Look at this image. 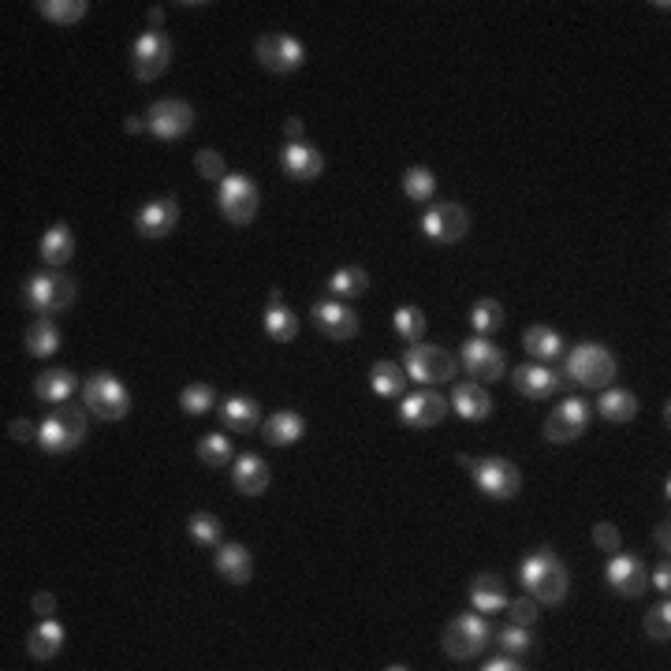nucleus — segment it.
Wrapping results in <instances>:
<instances>
[{
	"instance_id": "nucleus-1",
	"label": "nucleus",
	"mask_w": 671,
	"mask_h": 671,
	"mask_svg": "<svg viewBox=\"0 0 671 671\" xmlns=\"http://www.w3.org/2000/svg\"><path fill=\"white\" fill-rule=\"evenodd\" d=\"M519 578H522V586L530 589V597H534L537 604H545V608L563 604L567 601V593H571L567 563H563L552 548H537V552H530L519 567Z\"/></svg>"
},
{
	"instance_id": "nucleus-2",
	"label": "nucleus",
	"mask_w": 671,
	"mask_h": 671,
	"mask_svg": "<svg viewBox=\"0 0 671 671\" xmlns=\"http://www.w3.org/2000/svg\"><path fill=\"white\" fill-rule=\"evenodd\" d=\"M86 414L75 403H56L53 411L38 422V448L45 455H68L86 440Z\"/></svg>"
},
{
	"instance_id": "nucleus-3",
	"label": "nucleus",
	"mask_w": 671,
	"mask_h": 671,
	"mask_svg": "<svg viewBox=\"0 0 671 671\" xmlns=\"http://www.w3.org/2000/svg\"><path fill=\"white\" fill-rule=\"evenodd\" d=\"M616 373H619L616 355L608 347H601V343H578V347L567 351V370H563L567 384H582V388L601 392V388H608V384L616 381Z\"/></svg>"
},
{
	"instance_id": "nucleus-4",
	"label": "nucleus",
	"mask_w": 671,
	"mask_h": 671,
	"mask_svg": "<svg viewBox=\"0 0 671 671\" xmlns=\"http://www.w3.org/2000/svg\"><path fill=\"white\" fill-rule=\"evenodd\" d=\"M440 642H444V653L452 660H474L485 653V645L493 642V627L481 612H463L444 627Z\"/></svg>"
},
{
	"instance_id": "nucleus-5",
	"label": "nucleus",
	"mask_w": 671,
	"mask_h": 671,
	"mask_svg": "<svg viewBox=\"0 0 671 671\" xmlns=\"http://www.w3.org/2000/svg\"><path fill=\"white\" fill-rule=\"evenodd\" d=\"M403 373L418 381L422 388H433V384H444L455 377V355L452 351H444V347H433V343H411L407 347V355H403Z\"/></svg>"
},
{
	"instance_id": "nucleus-6",
	"label": "nucleus",
	"mask_w": 671,
	"mask_h": 671,
	"mask_svg": "<svg viewBox=\"0 0 671 671\" xmlns=\"http://www.w3.org/2000/svg\"><path fill=\"white\" fill-rule=\"evenodd\" d=\"M23 302H27L38 317L64 314V310H71V302H75V284H71V276H60V273H34L27 284H23Z\"/></svg>"
},
{
	"instance_id": "nucleus-7",
	"label": "nucleus",
	"mask_w": 671,
	"mask_h": 671,
	"mask_svg": "<svg viewBox=\"0 0 671 671\" xmlns=\"http://www.w3.org/2000/svg\"><path fill=\"white\" fill-rule=\"evenodd\" d=\"M83 403H86V411L97 414L101 422H120V418H127V411H131V396H127L124 381L112 377V373H94V377H86Z\"/></svg>"
},
{
	"instance_id": "nucleus-8",
	"label": "nucleus",
	"mask_w": 671,
	"mask_h": 671,
	"mask_svg": "<svg viewBox=\"0 0 671 671\" xmlns=\"http://www.w3.org/2000/svg\"><path fill=\"white\" fill-rule=\"evenodd\" d=\"M258 183L243 172H228V176L217 183V209L224 213L228 224H250V220L258 217Z\"/></svg>"
},
{
	"instance_id": "nucleus-9",
	"label": "nucleus",
	"mask_w": 671,
	"mask_h": 671,
	"mask_svg": "<svg viewBox=\"0 0 671 671\" xmlns=\"http://www.w3.org/2000/svg\"><path fill=\"white\" fill-rule=\"evenodd\" d=\"M474 485H478V493H485L489 500H515L522 489V474L515 463H507L500 455H485L474 463Z\"/></svg>"
},
{
	"instance_id": "nucleus-10",
	"label": "nucleus",
	"mask_w": 671,
	"mask_h": 671,
	"mask_svg": "<svg viewBox=\"0 0 671 671\" xmlns=\"http://www.w3.org/2000/svg\"><path fill=\"white\" fill-rule=\"evenodd\" d=\"M418 228L429 243H437V247H448V243H459L470 228V213H466L459 202H433V206L425 209L422 220H418Z\"/></svg>"
},
{
	"instance_id": "nucleus-11",
	"label": "nucleus",
	"mask_w": 671,
	"mask_h": 671,
	"mask_svg": "<svg viewBox=\"0 0 671 671\" xmlns=\"http://www.w3.org/2000/svg\"><path fill=\"white\" fill-rule=\"evenodd\" d=\"M459 370L470 373V381L478 384H493L500 381L507 373V355L496 347L493 340H485V336H474V340L463 343V351H459Z\"/></svg>"
},
{
	"instance_id": "nucleus-12",
	"label": "nucleus",
	"mask_w": 671,
	"mask_h": 671,
	"mask_svg": "<svg viewBox=\"0 0 671 671\" xmlns=\"http://www.w3.org/2000/svg\"><path fill=\"white\" fill-rule=\"evenodd\" d=\"M172 64V42H168L161 30H146L138 34L135 45H131V68H135L138 83H153L161 79Z\"/></svg>"
},
{
	"instance_id": "nucleus-13",
	"label": "nucleus",
	"mask_w": 671,
	"mask_h": 671,
	"mask_svg": "<svg viewBox=\"0 0 671 671\" xmlns=\"http://www.w3.org/2000/svg\"><path fill=\"white\" fill-rule=\"evenodd\" d=\"M146 131L161 142H176V138L194 131V109L187 101H176V97L153 101L150 112H146Z\"/></svg>"
},
{
	"instance_id": "nucleus-14",
	"label": "nucleus",
	"mask_w": 671,
	"mask_h": 671,
	"mask_svg": "<svg viewBox=\"0 0 671 671\" xmlns=\"http://www.w3.org/2000/svg\"><path fill=\"white\" fill-rule=\"evenodd\" d=\"M448 411H452L448 399L440 396V392H433V388H422V392H411V396L399 399L396 414L407 429H433V425H440L448 418Z\"/></svg>"
},
{
	"instance_id": "nucleus-15",
	"label": "nucleus",
	"mask_w": 671,
	"mask_h": 671,
	"mask_svg": "<svg viewBox=\"0 0 671 671\" xmlns=\"http://www.w3.org/2000/svg\"><path fill=\"white\" fill-rule=\"evenodd\" d=\"M254 53H258L261 68H269L273 75H291V71H299L302 60H306L302 42L291 38V34H261Z\"/></svg>"
},
{
	"instance_id": "nucleus-16",
	"label": "nucleus",
	"mask_w": 671,
	"mask_h": 671,
	"mask_svg": "<svg viewBox=\"0 0 671 671\" xmlns=\"http://www.w3.org/2000/svg\"><path fill=\"white\" fill-rule=\"evenodd\" d=\"M589 418H593V411H589L586 399H578V396L563 399V403H556V411L548 414L545 440L548 444H567V440H578L589 429Z\"/></svg>"
},
{
	"instance_id": "nucleus-17",
	"label": "nucleus",
	"mask_w": 671,
	"mask_h": 671,
	"mask_svg": "<svg viewBox=\"0 0 671 671\" xmlns=\"http://www.w3.org/2000/svg\"><path fill=\"white\" fill-rule=\"evenodd\" d=\"M604 582L616 589L619 597H642L645 586H649V567L642 563V556H630V552H616L608 567H604Z\"/></svg>"
},
{
	"instance_id": "nucleus-18",
	"label": "nucleus",
	"mask_w": 671,
	"mask_h": 671,
	"mask_svg": "<svg viewBox=\"0 0 671 671\" xmlns=\"http://www.w3.org/2000/svg\"><path fill=\"white\" fill-rule=\"evenodd\" d=\"M310 321H314V329L321 332L325 340H355L358 336V314L351 310V306H343L340 299L314 302Z\"/></svg>"
},
{
	"instance_id": "nucleus-19",
	"label": "nucleus",
	"mask_w": 671,
	"mask_h": 671,
	"mask_svg": "<svg viewBox=\"0 0 671 671\" xmlns=\"http://www.w3.org/2000/svg\"><path fill=\"white\" fill-rule=\"evenodd\" d=\"M515 392L526 399H548V396H560L567 388V377L560 370H552L548 362H530V366H515Z\"/></svg>"
},
{
	"instance_id": "nucleus-20",
	"label": "nucleus",
	"mask_w": 671,
	"mask_h": 671,
	"mask_svg": "<svg viewBox=\"0 0 671 671\" xmlns=\"http://www.w3.org/2000/svg\"><path fill=\"white\" fill-rule=\"evenodd\" d=\"M179 224V202L168 194V198H153L146 206L138 209L135 217V228L142 239H165V235L176 232Z\"/></svg>"
},
{
	"instance_id": "nucleus-21",
	"label": "nucleus",
	"mask_w": 671,
	"mask_h": 671,
	"mask_svg": "<svg viewBox=\"0 0 671 671\" xmlns=\"http://www.w3.org/2000/svg\"><path fill=\"white\" fill-rule=\"evenodd\" d=\"M280 168H284V176L295 179V183H310L325 172V157L317 146L310 142H288L284 150H280Z\"/></svg>"
},
{
	"instance_id": "nucleus-22",
	"label": "nucleus",
	"mask_w": 671,
	"mask_h": 671,
	"mask_svg": "<svg viewBox=\"0 0 671 671\" xmlns=\"http://www.w3.org/2000/svg\"><path fill=\"white\" fill-rule=\"evenodd\" d=\"M213 567H217V575L224 578V582H232V586H247L250 578H254L250 552L243 545H235V541H220L217 556H213Z\"/></svg>"
},
{
	"instance_id": "nucleus-23",
	"label": "nucleus",
	"mask_w": 671,
	"mask_h": 671,
	"mask_svg": "<svg viewBox=\"0 0 671 671\" xmlns=\"http://www.w3.org/2000/svg\"><path fill=\"white\" fill-rule=\"evenodd\" d=\"M269 481H273V470H269V463L261 459V455H239L232 463V485L235 493L243 496H261L265 489H269Z\"/></svg>"
},
{
	"instance_id": "nucleus-24",
	"label": "nucleus",
	"mask_w": 671,
	"mask_h": 671,
	"mask_svg": "<svg viewBox=\"0 0 671 671\" xmlns=\"http://www.w3.org/2000/svg\"><path fill=\"white\" fill-rule=\"evenodd\" d=\"M452 411L463 418V422H485L493 414V396L485 392V384L478 381H463L455 384L452 392Z\"/></svg>"
},
{
	"instance_id": "nucleus-25",
	"label": "nucleus",
	"mask_w": 671,
	"mask_h": 671,
	"mask_svg": "<svg viewBox=\"0 0 671 671\" xmlns=\"http://www.w3.org/2000/svg\"><path fill=\"white\" fill-rule=\"evenodd\" d=\"M507 601H511V597H507L504 578L493 575V571H481V575L470 582V604H474V612H481V616L504 612Z\"/></svg>"
},
{
	"instance_id": "nucleus-26",
	"label": "nucleus",
	"mask_w": 671,
	"mask_h": 671,
	"mask_svg": "<svg viewBox=\"0 0 671 671\" xmlns=\"http://www.w3.org/2000/svg\"><path fill=\"white\" fill-rule=\"evenodd\" d=\"M302 433H306V418H302L299 411H276L261 422V437H265V444H273V448L299 444Z\"/></svg>"
},
{
	"instance_id": "nucleus-27",
	"label": "nucleus",
	"mask_w": 671,
	"mask_h": 671,
	"mask_svg": "<svg viewBox=\"0 0 671 671\" xmlns=\"http://www.w3.org/2000/svg\"><path fill=\"white\" fill-rule=\"evenodd\" d=\"M220 425H228L232 433H254L261 425L258 399L250 396H228L220 403Z\"/></svg>"
},
{
	"instance_id": "nucleus-28",
	"label": "nucleus",
	"mask_w": 671,
	"mask_h": 671,
	"mask_svg": "<svg viewBox=\"0 0 671 671\" xmlns=\"http://www.w3.org/2000/svg\"><path fill=\"white\" fill-rule=\"evenodd\" d=\"M522 347H526V355L534 358V362H556V358H563V336L556 329H548V325H530V329L522 332Z\"/></svg>"
},
{
	"instance_id": "nucleus-29",
	"label": "nucleus",
	"mask_w": 671,
	"mask_h": 671,
	"mask_svg": "<svg viewBox=\"0 0 671 671\" xmlns=\"http://www.w3.org/2000/svg\"><path fill=\"white\" fill-rule=\"evenodd\" d=\"M38 254L49 269H60V265H68L71 254H75V235H71L68 224H53L49 232L42 235V243H38Z\"/></svg>"
},
{
	"instance_id": "nucleus-30",
	"label": "nucleus",
	"mask_w": 671,
	"mask_h": 671,
	"mask_svg": "<svg viewBox=\"0 0 671 671\" xmlns=\"http://www.w3.org/2000/svg\"><path fill=\"white\" fill-rule=\"evenodd\" d=\"M75 388H79V377L71 370H45L42 377L34 381V396L56 407V403H71Z\"/></svg>"
},
{
	"instance_id": "nucleus-31",
	"label": "nucleus",
	"mask_w": 671,
	"mask_h": 671,
	"mask_svg": "<svg viewBox=\"0 0 671 671\" xmlns=\"http://www.w3.org/2000/svg\"><path fill=\"white\" fill-rule=\"evenodd\" d=\"M60 649H64V627H60V623H56L53 616L49 619H42V623H38V627L30 630V638H27V653L34 660H53L56 653H60Z\"/></svg>"
},
{
	"instance_id": "nucleus-32",
	"label": "nucleus",
	"mask_w": 671,
	"mask_h": 671,
	"mask_svg": "<svg viewBox=\"0 0 671 671\" xmlns=\"http://www.w3.org/2000/svg\"><path fill=\"white\" fill-rule=\"evenodd\" d=\"M597 411H601L604 422L623 425L638 414V399H634V392H627V388H612V384H608V388H601Z\"/></svg>"
},
{
	"instance_id": "nucleus-33",
	"label": "nucleus",
	"mask_w": 671,
	"mask_h": 671,
	"mask_svg": "<svg viewBox=\"0 0 671 671\" xmlns=\"http://www.w3.org/2000/svg\"><path fill=\"white\" fill-rule=\"evenodd\" d=\"M366 288H370V273H366L362 265H343V269H336V273L329 276L332 299H340V302H351L358 299V295H366Z\"/></svg>"
},
{
	"instance_id": "nucleus-34",
	"label": "nucleus",
	"mask_w": 671,
	"mask_h": 671,
	"mask_svg": "<svg viewBox=\"0 0 671 671\" xmlns=\"http://www.w3.org/2000/svg\"><path fill=\"white\" fill-rule=\"evenodd\" d=\"M370 388H373V396L396 399V396H403V388H407V373L399 370L396 362L381 358V362H373L370 366Z\"/></svg>"
},
{
	"instance_id": "nucleus-35",
	"label": "nucleus",
	"mask_w": 671,
	"mask_h": 671,
	"mask_svg": "<svg viewBox=\"0 0 671 671\" xmlns=\"http://www.w3.org/2000/svg\"><path fill=\"white\" fill-rule=\"evenodd\" d=\"M27 351L34 358H53L60 351V329L53 317H38L27 329Z\"/></svg>"
},
{
	"instance_id": "nucleus-36",
	"label": "nucleus",
	"mask_w": 671,
	"mask_h": 671,
	"mask_svg": "<svg viewBox=\"0 0 671 671\" xmlns=\"http://www.w3.org/2000/svg\"><path fill=\"white\" fill-rule=\"evenodd\" d=\"M265 336L276 343H291L299 336V317L291 314L284 302H269V310H265Z\"/></svg>"
},
{
	"instance_id": "nucleus-37",
	"label": "nucleus",
	"mask_w": 671,
	"mask_h": 671,
	"mask_svg": "<svg viewBox=\"0 0 671 671\" xmlns=\"http://www.w3.org/2000/svg\"><path fill=\"white\" fill-rule=\"evenodd\" d=\"M34 8H38V15L49 19V23L71 27V23H79V19H83L90 4H86V0H38Z\"/></svg>"
},
{
	"instance_id": "nucleus-38",
	"label": "nucleus",
	"mask_w": 671,
	"mask_h": 671,
	"mask_svg": "<svg viewBox=\"0 0 671 671\" xmlns=\"http://www.w3.org/2000/svg\"><path fill=\"white\" fill-rule=\"evenodd\" d=\"M470 325H474V332L478 336H496V332L504 329V306L496 299H478L474 302V310H470Z\"/></svg>"
},
{
	"instance_id": "nucleus-39",
	"label": "nucleus",
	"mask_w": 671,
	"mask_h": 671,
	"mask_svg": "<svg viewBox=\"0 0 671 671\" xmlns=\"http://www.w3.org/2000/svg\"><path fill=\"white\" fill-rule=\"evenodd\" d=\"M187 537L202 548H217L220 537H224V526H220L217 515H209V511H194L191 522H187Z\"/></svg>"
},
{
	"instance_id": "nucleus-40",
	"label": "nucleus",
	"mask_w": 671,
	"mask_h": 671,
	"mask_svg": "<svg viewBox=\"0 0 671 671\" xmlns=\"http://www.w3.org/2000/svg\"><path fill=\"white\" fill-rule=\"evenodd\" d=\"M217 407V392L209 388V384H187L183 392H179V411L191 414V418H202V414H209Z\"/></svg>"
},
{
	"instance_id": "nucleus-41",
	"label": "nucleus",
	"mask_w": 671,
	"mask_h": 671,
	"mask_svg": "<svg viewBox=\"0 0 671 671\" xmlns=\"http://www.w3.org/2000/svg\"><path fill=\"white\" fill-rule=\"evenodd\" d=\"M403 194H407L411 202H429V198L437 194V176L425 165L407 168V172H403Z\"/></svg>"
},
{
	"instance_id": "nucleus-42",
	"label": "nucleus",
	"mask_w": 671,
	"mask_h": 671,
	"mask_svg": "<svg viewBox=\"0 0 671 671\" xmlns=\"http://www.w3.org/2000/svg\"><path fill=\"white\" fill-rule=\"evenodd\" d=\"M392 329H396L399 340H407V343H418L425 336V314L418 310V306H399L396 314H392Z\"/></svg>"
},
{
	"instance_id": "nucleus-43",
	"label": "nucleus",
	"mask_w": 671,
	"mask_h": 671,
	"mask_svg": "<svg viewBox=\"0 0 671 671\" xmlns=\"http://www.w3.org/2000/svg\"><path fill=\"white\" fill-rule=\"evenodd\" d=\"M232 455H235V448L224 433H209V437L198 440V459H202L206 466H228L232 463Z\"/></svg>"
},
{
	"instance_id": "nucleus-44",
	"label": "nucleus",
	"mask_w": 671,
	"mask_h": 671,
	"mask_svg": "<svg viewBox=\"0 0 671 671\" xmlns=\"http://www.w3.org/2000/svg\"><path fill=\"white\" fill-rule=\"evenodd\" d=\"M496 642H500V649L504 653H511V657H526L530 649H534V634H530V627H519V623H511V627H504L500 634H496Z\"/></svg>"
},
{
	"instance_id": "nucleus-45",
	"label": "nucleus",
	"mask_w": 671,
	"mask_h": 671,
	"mask_svg": "<svg viewBox=\"0 0 671 671\" xmlns=\"http://www.w3.org/2000/svg\"><path fill=\"white\" fill-rule=\"evenodd\" d=\"M645 634H649L653 642H668L671 638V601L668 597L645 612Z\"/></svg>"
},
{
	"instance_id": "nucleus-46",
	"label": "nucleus",
	"mask_w": 671,
	"mask_h": 671,
	"mask_svg": "<svg viewBox=\"0 0 671 671\" xmlns=\"http://www.w3.org/2000/svg\"><path fill=\"white\" fill-rule=\"evenodd\" d=\"M194 168H198V176L209 179V183H220V179L228 176L224 157H220L217 150H198V153H194Z\"/></svg>"
},
{
	"instance_id": "nucleus-47",
	"label": "nucleus",
	"mask_w": 671,
	"mask_h": 671,
	"mask_svg": "<svg viewBox=\"0 0 671 671\" xmlns=\"http://www.w3.org/2000/svg\"><path fill=\"white\" fill-rule=\"evenodd\" d=\"M507 612H511V623L534 627L537 616H541V604H537L534 597H515V601H507Z\"/></svg>"
},
{
	"instance_id": "nucleus-48",
	"label": "nucleus",
	"mask_w": 671,
	"mask_h": 671,
	"mask_svg": "<svg viewBox=\"0 0 671 671\" xmlns=\"http://www.w3.org/2000/svg\"><path fill=\"white\" fill-rule=\"evenodd\" d=\"M593 545L601 548V552H619L623 534H619L612 522H597V526H593Z\"/></svg>"
},
{
	"instance_id": "nucleus-49",
	"label": "nucleus",
	"mask_w": 671,
	"mask_h": 671,
	"mask_svg": "<svg viewBox=\"0 0 671 671\" xmlns=\"http://www.w3.org/2000/svg\"><path fill=\"white\" fill-rule=\"evenodd\" d=\"M481 671H522L526 664H522L519 657H511V653H500V657H489L485 664H478Z\"/></svg>"
},
{
	"instance_id": "nucleus-50",
	"label": "nucleus",
	"mask_w": 671,
	"mask_h": 671,
	"mask_svg": "<svg viewBox=\"0 0 671 671\" xmlns=\"http://www.w3.org/2000/svg\"><path fill=\"white\" fill-rule=\"evenodd\" d=\"M30 608H34V616L38 619H49V616H56V597L49 593V589H42V593H34Z\"/></svg>"
},
{
	"instance_id": "nucleus-51",
	"label": "nucleus",
	"mask_w": 671,
	"mask_h": 671,
	"mask_svg": "<svg viewBox=\"0 0 671 671\" xmlns=\"http://www.w3.org/2000/svg\"><path fill=\"white\" fill-rule=\"evenodd\" d=\"M649 582L668 597V589H671V567H668V556H664V563H660L657 571H649Z\"/></svg>"
},
{
	"instance_id": "nucleus-52",
	"label": "nucleus",
	"mask_w": 671,
	"mask_h": 671,
	"mask_svg": "<svg viewBox=\"0 0 671 671\" xmlns=\"http://www.w3.org/2000/svg\"><path fill=\"white\" fill-rule=\"evenodd\" d=\"M8 433H12V440H38V425H30L27 418H19V422L8 425Z\"/></svg>"
},
{
	"instance_id": "nucleus-53",
	"label": "nucleus",
	"mask_w": 671,
	"mask_h": 671,
	"mask_svg": "<svg viewBox=\"0 0 671 671\" xmlns=\"http://www.w3.org/2000/svg\"><path fill=\"white\" fill-rule=\"evenodd\" d=\"M284 135H288V142H306V138H302L299 116H288V120H284Z\"/></svg>"
},
{
	"instance_id": "nucleus-54",
	"label": "nucleus",
	"mask_w": 671,
	"mask_h": 671,
	"mask_svg": "<svg viewBox=\"0 0 671 671\" xmlns=\"http://www.w3.org/2000/svg\"><path fill=\"white\" fill-rule=\"evenodd\" d=\"M657 548L660 552H664V556H668V548H671V530H668V519L660 522L657 526Z\"/></svg>"
},
{
	"instance_id": "nucleus-55",
	"label": "nucleus",
	"mask_w": 671,
	"mask_h": 671,
	"mask_svg": "<svg viewBox=\"0 0 671 671\" xmlns=\"http://www.w3.org/2000/svg\"><path fill=\"white\" fill-rule=\"evenodd\" d=\"M124 131H127V135H138V131H146V120H142V116H127Z\"/></svg>"
},
{
	"instance_id": "nucleus-56",
	"label": "nucleus",
	"mask_w": 671,
	"mask_h": 671,
	"mask_svg": "<svg viewBox=\"0 0 671 671\" xmlns=\"http://www.w3.org/2000/svg\"><path fill=\"white\" fill-rule=\"evenodd\" d=\"M165 23V8H150V30H161Z\"/></svg>"
}]
</instances>
